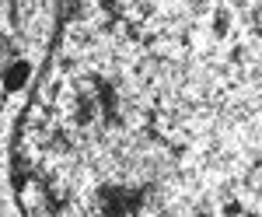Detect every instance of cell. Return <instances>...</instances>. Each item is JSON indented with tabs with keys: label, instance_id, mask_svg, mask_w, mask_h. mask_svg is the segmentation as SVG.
Returning a JSON list of instances; mask_svg holds the SVG:
<instances>
[{
	"label": "cell",
	"instance_id": "6da1fadb",
	"mask_svg": "<svg viewBox=\"0 0 262 217\" xmlns=\"http://www.w3.org/2000/svg\"><path fill=\"white\" fill-rule=\"evenodd\" d=\"M0 81H4V91H18L21 84L28 81V63H21V60H14L4 74H0Z\"/></svg>",
	"mask_w": 262,
	"mask_h": 217
},
{
	"label": "cell",
	"instance_id": "3957f363",
	"mask_svg": "<svg viewBox=\"0 0 262 217\" xmlns=\"http://www.w3.org/2000/svg\"><path fill=\"white\" fill-rule=\"evenodd\" d=\"M77 14H81V0H60V18L63 21L77 18Z\"/></svg>",
	"mask_w": 262,
	"mask_h": 217
},
{
	"label": "cell",
	"instance_id": "7a4b0ae2",
	"mask_svg": "<svg viewBox=\"0 0 262 217\" xmlns=\"http://www.w3.org/2000/svg\"><path fill=\"white\" fill-rule=\"evenodd\" d=\"M11 63H14V60H11V39H7V35L0 32V74H4V70H7Z\"/></svg>",
	"mask_w": 262,
	"mask_h": 217
}]
</instances>
